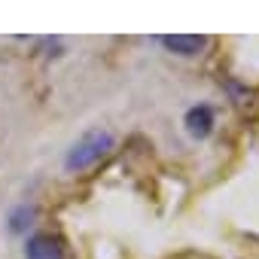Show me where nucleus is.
<instances>
[{"instance_id":"3","label":"nucleus","mask_w":259,"mask_h":259,"mask_svg":"<svg viewBox=\"0 0 259 259\" xmlns=\"http://www.w3.org/2000/svg\"><path fill=\"white\" fill-rule=\"evenodd\" d=\"M28 259H64V247L52 235H34L25 247Z\"/></svg>"},{"instance_id":"4","label":"nucleus","mask_w":259,"mask_h":259,"mask_svg":"<svg viewBox=\"0 0 259 259\" xmlns=\"http://www.w3.org/2000/svg\"><path fill=\"white\" fill-rule=\"evenodd\" d=\"M162 46L177 52V55H198L207 46V37H201V34H171V37H162Z\"/></svg>"},{"instance_id":"2","label":"nucleus","mask_w":259,"mask_h":259,"mask_svg":"<svg viewBox=\"0 0 259 259\" xmlns=\"http://www.w3.org/2000/svg\"><path fill=\"white\" fill-rule=\"evenodd\" d=\"M183 125H186L189 138H195V141H204V138L213 132V110H210L207 104H198V107H192V110L186 113Z\"/></svg>"},{"instance_id":"1","label":"nucleus","mask_w":259,"mask_h":259,"mask_svg":"<svg viewBox=\"0 0 259 259\" xmlns=\"http://www.w3.org/2000/svg\"><path fill=\"white\" fill-rule=\"evenodd\" d=\"M110 150H113V135L107 132V128H92V132H85L70 147V153L64 159V168L67 171H85L95 162H101Z\"/></svg>"}]
</instances>
